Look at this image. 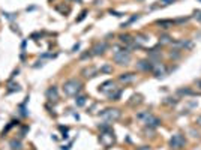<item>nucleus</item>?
<instances>
[{
    "label": "nucleus",
    "mask_w": 201,
    "mask_h": 150,
    "mask_svg": "<svg viewBox=\"0 0 201 150\" xmlns=\"http://www.w3.org/2000/svg\"><path fill=\"white\" fill-rule=\"evenodd\" d=\"M11 147L14 150H20L21 149V143L20 141H11Z\"/></svg>",
    "instance_id": "nucleus-19"
},
{
    "label": "nucleus",
    "mask_w": 201,
    "mask_h": 150,
    "mask_svg": "<svg viewBox=\"0 0 201 150\" xmlns=\"http://www.w3.org/2000/svg\"><path fill=\"white\" fill-rule=\"evenodd\" d=\"M131 99H134V101H129V105H134L135 102H137V104H141V95H134Z\"/></svg>",
    "instance_id": "nucleus-15"
},
{
    "label": "nucleus",
    "mask_w": 201,
    "mask_h": 150,
    "mask_svg": "<svg viewBox=\"0 0 201 150\" xmlns=\"http://www.w3.org/2000/svg\"><path fill=\"white\" fill-rule=\"evenodd\" d=\"M137 68L141 71H152L153 69V65H150L149 60H140V62L137 63Z\"/></svg>",
    "instance_id": "nucleus-9"
},
{
    "label": "nucleus",
    "mask_w": 201,
    "mask_h": 150,
    "mask_svg": "<svg viewBox=\"0 0 201 150\" xmlns=\"http://www.w3.org/2000/svg\"><path fill=\"white\" fill-rule=\"evenodd\" d=\"M135 41H137V44H147V42H149V38L146 35H137Z\"/></svg>",
    "instance_id": "nucleus-14"
},
{
    "label": "nucleus",
    "mask_w": 201,
    "mask_h": 150,
    "mask_svg": "<svg viewBox=\"0 0 201 150\" xmlns=\"http://www.w3.org/2000/svg\"><path fill=\"white\" fill-rule=\"evenodd\" d=\"M144 123L147 125V126H150V128H156V126H159V125H161V120H159L158 117H155V116L149 114L147 117H146Z\"/></svg>",
    "instance_id": "nucleus-6"
},
{
    "label": "nucleus",
    "mask_w": 201,
    "mask_h": 150,
    "mask_svg": "<svg viewBox=\"0 0 201 150\" xmlns=\"http://www.w3.org/2000/svg\"><path fill=\"white\" fill-rule=\"evenodd\" d=\"M83 74H84V77H93V75L96 74V68H93V66L86 68V69L83 71Z\"/></svg>",
    "instance_id": "nucleus-12"
},
{
    "label": "nucleus",
    "mask_w": 201,
    "mask_h": 150,
    "mask_svg": "<svg viewBox=\"0 0 201 150\" xmlns=\"http://www.w3.org/2000/svg\"><path fill=\"white\" fill-rule=\"evenodd\" d=\"M170 42H171V38H170V36H161V39H159V44H162V45H164V44H170Z\"/></svg>",
    "instance_id": "nucleus-18"
},
{
    "label": "nucleus",
    "mask_w": 201,
    "mask_h": 150,
    "mask_svg": "<svg viewBox=\"0 0 201 150\" xmlns=\"http://www.w3.org/2000/svg\"><path fill=\"white\" fill-rule=\"evenodd\" d=\"M119 39H120V42H123V44H131L132 42V36L131 35H120L119 36Z\"/></svg>",
    "instance_id": "nucleus-13"
},
{
    "label": "nucleus",
    "mask_w": 201,
    "mask_h": 150,
    "mask_svg": "<svg viewBox=\"0 0 201 150\" xmlns=\"http://www.w3.org/2000/svg\"><path fill=\"white\" fill-rule=\"evenodd\" d=\"M135 78H137V75L132 74V72H126V74H122V75L119 77L120 83H125V84H129V83L135 81Z\"/></svg>",
    "instance_id": "nucleus-7"
},
{
    "label": "nucleus",
    "mask_w": 201,
    "mask_h": 150,
    "mask_svg": "<svg viewBox=\"0 0 201 150\" xmlns=\"http://www.w3.org/2000/svg\"><path fill=\"white\" fill-rule=\"evenodd\" d=\"M105 48H107V44H105V42H96V44H95V47L92 48V51H93V54L99 56V54H104Z\"/></svg>",
    "instance_id": "nucleus-8"
},
{
    "label": "nucleus",
    "mask_w": 201,
    "mask_h": 150,
    "mask_svg": "<svg viewBox=\"0 0 201 150\" xmlns=\"http://www.w3.org/2000/svg\"><path fill=\"white\" fill-rule=\"evenodd\" d=\"M47 98H48L50 101H57V99H59V93H57L56 87H50V89L47 90Z\"/></svg>",
    "instance_id": "nucleus-10"
},
{
    "label": "nucleus",
    "mask_w": 201,
    "mask_h": 150,
    "mask_svg": "<svg viewBox=\"0 0 201 150\" xmlns=\"http://www.w3.org/2000/svg\"><path fill=\"white\" fill-rule=\"evenodd\" d=\"M194 15H195V18H197L198 21H201V11H195L194 12Z\"/></svg>",
    "instance_id": "nucleus-22"
},
{
    "label": "nucleus",
    "mask_w": 201,
    "mask_h": 150,
    "mask_svg": "<svg viewBox=\"0 0 201 150\" xmlns=\"http://www.w3.org/2000/svg\"><path fill=\"white\" fill-rule=\"evenodd\" d=\"M99 141L104 147L110 149V147H113V144L116 143V138H114V135H113L111 132H104V134H100Z\"/></svg>",
    "instance_id": "nucleus-4"
},
{
    "label": "nucleus",
    "mask_w": 201,
    "mask_h": 150,
    "mask_svg": "<svg viewBox=\"0 0 201 150\" xmlns=\"http://www.w3.org/2000/svg\"><path fill=\"white\" fill-rule=\"evenodd\" d=\"M153 72H155V75L156 77H162V75H165V72H167V69H165V66H161L159 63H156V65H153Z\"/></svg>",
    "instance_id": "nucleus-11"
},
{
    "label": "nucleus",
    "mask_w": 201,
    "mask_h": 150,
    "mask_svg": "<svg viewBox=\"0 0 201 150\" xmlns=\"http://www.w3.org/2000/svg\"><path fill=\"white\" fill-rule=\"evenodd\" d=\"M75 104L78 105V107H83V105L86 104V96H78V98L75 99Z\"/></svg>",
    "instance_id": "nucleus-17"
},
{
    "label": "nucleus",
    "mask_w": 201,
    "mask_h": 150,
    "mask_svg": "<svg viewBox=\"0 0 201 150\" xmlns=\"http://www.w3.org/2000/svg\"><path fill=\"white\" fill-rule=\"evenodd\" d=\"M111 71H113L111 66H104V68L100 69V72H111Z\"/></svg>",
    "instance_id": "nucleus-21"
},
{
    "label": "nucleus",
    "mask_w": 201,
    "mask_h": 150,
    "mask_svg": "<svg viewBox=\"0 0 201 150\" xmlns=\"http://www.w3.org/2000/svg\"><path fill=\"white\" fill-rule=\"evenodd\" d=\"M114 62L116 63H119V65H128L129 62H131V53L128 51V50H120V51H116L114 53Z\"/></svg>",
    "instance_id": "nucleus-2"
},
{
    "label": "nucleus",
    "mask_w": 201,
    "mask_h": 150,
    "mask_svg": "<svg viewBox=\"0 0 201 150\" xmlns=\"http://www.w3.org/2000/svg\"><path fill=\"white\" fill-rule=\"evenodd\" d=\"M185 144H186V140L182 134H176V135H173V138L170 140L171 149H182V147H185Z\"/></svg>",
    "instance_id": "nucleus-5"
},
{
    "label": "nucleus",
    "mask_w": 201,
    "mask_h": 150,
    "mask_svg": "<svg viewBox=\"0 0 201 150\" xmlns=\"http://www.w3.org/2000/svg\"><path fill=\"white\" fill-rule=\"evenodd\" d=\"M81 89H83V83L78 80H74V78L65 81V84H63V92L68 96H77L81 92Z\"/></svg>",
    "instance_id": "nucleus-1"
},
{
    "label": "nucleus",
    "mask_w": 201,
    "mask_h": 150,
    "mask_svg": "<svg viewBox=\"0 0 201 150\" xmlns=\"http://www.w3.org/2000/svg\"><path fill=\"white\" fill-rule=\"evenodd\" d=\"M158 24L162 26V29H168V27L173 24V21H170V20H162V21H158Z\"/></svg>",
    "instance_id": "nucleus-16"
},
{
    "label": "nucleus",
    "mask_w": 201,
    "mask_h": 150,
    "mask_svg": "<svg viewBox=\"0 0 201 150\" xmlns=\"http://www.w3.org/2000/svg\"><path fill=\"white\" fill-rule=\"evenodd\" d=\"M86 14H87V11H83V12H81V15H80L78 18H77V23H80L81 20H84V17H86Z\"/></svg>",
    "instance_id": "nucleus-20"
},
{
    "label": "nucleus",
    "mask_w": 201,
    "mask_h": 150,
    "mask_svg": "<svg viewBox=\"0 0 201 150\" xmlns=\"http://www.w3.org/2000/svg\"><path fill=\"white\" fill-rule=\"evenodd\" d=\"M195 122H197V125H200V126H201V114H200V116H197Z\"/></svg>",
    "instance_id": "nucleus-23"
},
{
    "label": "nucleus",
    "mask_w": 201,
    "mask_h": 150,
    "mask_svg": "<svg viewBox=\"0 0 201 150\" xmlns=\"http://www.w3.org/2000/svg\"><path fill=\"white\" fill-rule=\"evenodd\" d=\"M195 84H197V87H198V89H200V90H201V80H198V81H197V83H195Z\"/></svg>",
    "instance_id": "nucleus-24"
},
{
    "label": "nucleus",
    "mask_w": 201,
    "mask_h": 150,
    "mask_svg": "<svg viewBox=\"0 0 201 150\" xmlns=\"http://www.w3.org/2000/svg\"><path fill=\"white\" fill-rule=\"evenodd\" d=\"M100 116H102L104 119H107L108 122H116V120H119V119H120L122 111H120V110H117V108H108V110H105V111H104Z\"/></svg>",
    "instance_id": "nucleus-3"
}]
</instances>
